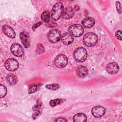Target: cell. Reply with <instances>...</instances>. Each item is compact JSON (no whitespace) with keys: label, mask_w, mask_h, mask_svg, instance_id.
Wrapping results in <instances>:
<instances>
[{"label":"cell","mask_w":122,"mask_h":122,"mask_svg":"<svg viewBox=\"0 0 122 122\" xmlns=\"http://www.w3.org/2000/svg\"><path fill=\"white\" fill-rule=\"evenodd\" d=\"M105 112V108L102 106H96L93 107L92 109V114L95 117H101Z\"/></svg>","instance_id":"cell-9"},{"label":"cell","mask_w":122,"mask_h":122,"mask_svg":"<svg viewBox=\"0 0 122 122\" xmlns=\"http://www.w3.org/2000/svg\"><path fill=\"white\" fill-rule=\"evenodd\" d=\"M6 81L10 85H14L17 83L18 79L16 75L12 73L8 74L6 78Z\"/></svg>","instance_id":"cell-17"},{"label":"cell","mask_w":122,"mask_h":122,"mask_svg":"<svg viewBox=\"0 0 122 122\" xmlns=\"http://www.w3.org/2000/svg\"><path fill=\"white\" fill-rule=\"evenodd\" d=\"M74 15V11L71 7H67L64 9L62 17L66 20H69Z\"/></svg>","instance_id":"cell-13"},{"label":"cell","mask_w":122,"mask_h":122,"mask_svg":"<svg viewBox=\"0 0 122 122\" xmlns=\"http://www.w3.org/2000/svg\"><path fill=\"white\" fill-rule=\"evenodd\" d=\"M44 49L41 44H38L37 45L36 51L37 54H41L44 52Z\"/></svg>","instance_id":"cell-24"},{"label":"cell","mask_w":122,"mask_h":122,"mask_svg":"<svg viewBox=\"0 0 122 122\" xmlns=\"http://www.w3.org/2000/svg\"><path fill=\"white\" fill-rule=\"evenodd\" d=\"M69 31L71 35L75 37H79L83 34L84 29L81 25L76 24L71 25L69 27Z\"/></svg>","instance_id":"cell-5"},{"label":"cell","mask_w":122,"mask_h":122,"mask_svg":"<svg viewBox=\"0 0 122 122\" xmlns=\"http://www.w3.org/2000/svg\"><path fill=\"white\" fill-rule=\"evenodd\" d=\"M62 42L65 45H69L73 41V37L69 33H65L62 35L61 37Z\"/></svg>","instance_id":"cell-16"},{"label":"cell","mask_w":122,"mask_h":122,"mask_svg":"<svg viewBox=\"0 0 122 122\" xmlns=\"http://www.w3.org/2000/svg\"><path fill=\"white\" fill-rule=\"evenodd\" d=\"M64 102V100L62 99H56L55 100H51L50 102V105L51 107H55L61 103L62 102Z\"/></svg>","instance_id":"cell-20"},{"label":"cell","mask_w":122,"mask_h":122,"mask_svg":"<svg viewBox=\"0 0 122 122\" xmlns=\"http://www.w3.org/2000/svg\"><path fill=\"white\" fill-rule=\"evenodd\" d=\"M48 40L51 43L58 42L61 39V33L59 30L52 29L48 33Z\"/></svg>","instance_id":"cell-4"},{"label":"cell","mask_w":122,"mask_h":122,"mask_svg":"<svg viewBox=\"0 0 122 122\" xmlns=\"http://www.w3.org/2000/svg\"><path fill=\"white\" fill-rule=\"evenodd\" d=\"M20 38L25 48H28L30 46V39L29 35L26 32H21L20 34Z\"/></svg>","instance_id":"cell-11"},{"label":"cell","mask_w":122,"mask_h":122,"mask_svg":"<svg viewBox=\"0 0 122 122\" xmlns=\"http://www.w3.org/2000/svg\"><path fill=\"white\" fill-rule=\"evenodd\" d=\"M40 87V85L38 84H33L30 85L28 89V93L29 94L32 93L37 90H38Z\"/></svg>","instance_id":"cell-21"},{"label":"cell","mask_w":122,"mask_h":122,"mask_svg":"<svg viewBox=\"0 0 122 122\" xmlns=\"http://www.w3.org/2000/svg\"><path fill=\"white\" fill-rule=\"evenodd\" d=\"M106 71L111 74H115L119 71V67L117 63L115 62H112L108 64L106 66Z\"/></svg>","instance_id":"cell-10"},{"label":"cell","mask_w":122,"mask_h":122,"mask_svg":"<svg viewBox=\"0 0 122 122\" xmlns=\"http://www.w3.org/2000/svg\"><path fill=\"white\" fill-rule=\"evenodd\" d=\"M73 121L75 122H85L87 121V116L83 113H79L73 116Z\"/></svg>","instance_id":"cell-18"},{"label":"cell","mask_w":122,"mask_h":122,"mask_svg":"<svg viewBox=\"0 0 122 122\" xmlns=\"http://www.w3.org/2000/svg\"><path fill=\"white\" fill-rule=\"evenodd\" d=\"M115 36L119 40H122V33H121V30H117L116 32H115Z\"/></svg>","instance_id":"cell-25"},{"label":"cell","mask_w":122,"mask_h":122,"mask_svg":"<svg viewBox=\"0 0 122 122\" xmlns=\"http://www.w3.org/2000/svg\"><path fill=\"white\" fill-rule=\"evenodd\" d=\"M7 88L6 87L0 84V98H2L3 97H4L6 93H7Z\"/></svg>","instance_id":"cell-23"},{"label":"cell","mask_w":122,"mask_h":122,"mask_svg":"<svg viewBox=\"0 0 122 122\" xmlns=\"http://www.w3.org/2000/svg\"><path fill=\"white\" fill-rule=\"evenodd\" d=\"M5 67L8 71H13L18 68L19 63L16 59L14 58H9L5 61Z\"/></svg>","instance_id":"cell-7"},{"label":"cell","mask_w":122,"mask_h":122,"mask_svg":"<svg viewBox=\"0 0 122 122\" xmlns=\"http://www.w3.org/2000/svg\"><path fill=\"white\" fill-rule=\"evenodd\" d=\"M116 9L118 11V12H119V13H121V6L120 3L118 1H117L116 3Z\"/></svg>","instance_id":"cell-26"},{"label":"cell","mask_w":122,"mask_h":122,"mask_svg":"<svg viewBox=\"0 0 122 122\" xmlns=\"http://www.w3.org/2000/svg\"><path fill=\"white\" fill-rule=\"evenodd\" d=\"M11 53L15 56L22 57L24 54V50L22 46L18 43H13L10 47Z\"/></svg>","instance_id":"cell-8"},{"label":"cell","mask_w":122,"mask_h":122,"mask_svg":"<svg viewBox=\"0 0 122 122\" xmlns=\"http://www.w3.org/2000/svg\"><path fill=\"white\" fill-rule=\"evenodd\" d=\"M41 24H42L41 22H39L37 23L36 24H34V25L33 26V27H32V29H33V30H34L36 28H37L38 27H39V26L40 25H41Z\"/></svg>","instance_id":"cell-28"},{"label":"cell","mask_w":122,"mask_h":122,"mask_svg":"<svg viewBox=\"0 0 122 122\" xmlns=\"http://www.w3.org/2000/svg\"><path fill=\"white\" fill-rule=\"evenodd\" d=\"M67 120L64 118H58L55 120V122H66Z\"/></svg>","instance_id":"cell-27"},{"label":"cell","mask_w":122,"mask_h":122,"mask_svg":"<svg viewBox=\"0 0 122 122\" xmlns=\"http://www.w3.org/2000/svg\"><path fill=\"white\" fill-rule=\"evenodd\" d=\"M41 19L43 21L48 23L50 20V13L48 10L44 11L41 15Z\"/></svg>","instance_id":"cell-19"},{"label":"cell","mask_w":122,"mask_h":122,"mask_svg":"<svg viewBox=\"0 0 122 122\" xmlns=\"http://www.w3.org/2000/svg\"><path fill=\"white\" fill-rule=\"evenodd\" d=\"M68 62V59L66 56L62 54H59L56 56L54 60L55 66L59 68L65 67Z\"/></svg>","instance_id":"cell-6"},{"label":"cell","mask_w":122,"mask_h":122,"mask_svg":"<svg viewBox=\"0 0 122 122\" xmlns=\"http://www.w3.org/2000/svg\"><path fill=\"white\" fill-rule=\"evenodd\" d=\"M94 19L91 17H88L82 20V24L84 28H90L93 27L95 24Z\"/></svg>","instance_id":"cell-15"},{"label":"cell","mask_w":122,"mask_h":122,"mask_svg":"<svg viewBox=\"0 0 122 122\" xmlns=\"http://www.w3.org/2000/svg\"><path fill=\"white\" fill-rule=\"evenodd\" d=\"M76 72V74L78 77L80 78H83L87 75L88 73V70L86 66L81 65L79 66L77 68Z\"/></svg>","instance_id":"cell-14"},{"label":"cell","mask_w":122,"mask_h":122,"mask_svg":"<svg viewBox=\"0 0 122 122\" xmlns=\"http://www.w3.org/2000/svg\"><path fill=\"white\" fill-rule=\"evenodd\" d=\"M87 52L85 49L82 47L77 48L74 52V58L78 62H83L87 58Z\"/></svg>","instance_id":"cell-3"},{"label":"cell","mask_w":122,"mask_h":122,"mask_svg":"<svg viewBox=\"0 0 122 122\" xmlns=\"http://www.w3.org/2000/svg\"><path fill=\"white\" fill-rule=\"evenodd\" d=\"M83 42L84 44L88 47L94 46L97 42V36L93 32L86 33L83 37Z\"/></svg>","instance_id":"cell-2"},{"label":"cell","mask_w":122,"mask_h":122,"mask_svg":"<svg viewBox=\"0 0 122 122\" xmlns=\"http://www.w3.org/2000/svg\"><path fill=\"white\" fill-rule=\"evenodd\" d=\"M45 87L50 90L55 91L58 89L60 87V85L58 83H52L50 84H47L45 86Z\"/></svg>","instance_id":"cell-22"},{"label":"cell","mask_w":122,"mask_h":122,"mask_svg":"<svg viewBox=\"0 0 122 122\" xmlns=\"http://www.w3.org/2000/svg\"><path fill=\"white\" fill-rule=\"evenodd\" d=\"M64 7L61 2H57L52 7L51 10V17L54 20H57L62 16Z\"/></svg>","instance_id":"cell-1"},{"label":"cell","mask_w":122,"mask_h":122,"mask_svg":"<svg viewBox=\"0 0 122 122\" xmlns=\"http://www.w3.org/2000/svg\"><path fill=\"white\" fill-rule=\"evenodd\" d=\"M3 32L5 35L10 38H14L15 37V32L13 29L7 25H4L2 27Z\"/></svg>","instance_id":"cell-12"}]
</instances>
